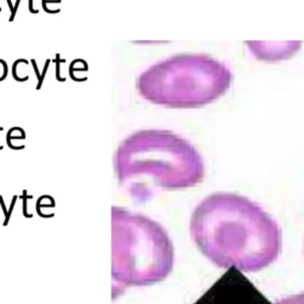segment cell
I'll use <instances>...</instances> for the list:
<instances>
[{
    "label": "cell",
    "instance_id": "1",
    "mask_svg": "<svg viewBox=\"0 0 304 304\" xmlns=\"http://www.w3.org/2000/svg\"><path fill=\"white\" fill-rule=\"evenodd\" d=\"M190 235L214 265L257 272L272 265L282 251V230L256 202L232 192H215L196 206Z\"/></svg>",
    "mask_w": 304,
    "mask_h": 304
},
{
    "label": "cell",
    "instance_id": "2",
    "mask_svg": "<svg viewBox=\"0 0 304 304\" xmlns=\"http://www.w3.org/2000/svg\"><path fill=\"white\" fill-rule=\"evenodd\" d=\"M175 263L169 233L156 220L112 207V282L119 287L150 286L164 281Z\"/></svg>",
    "mask_w": 304,
    "mask_h": 304
},
{
    "label": "cell",
    "instance_id": "3",
    "mask_svg": "<svg viewBox=\"0 0 304 304\" xmlns=\"http://www.w3.org/2000/svg\"><path fill=\"white\" fill-rule=\"evenodd\" d=\"M116 172L120 183L133 177L151 176L159 188L181 190L203 181L205 164L199 151L178 135L140 133L119 149Z\"/></svg>",
    "mask_w": 304,
    "mask_h": 304
},
{
    "label": "cell",
    "instance_id": "4",
    "mask_svg": "<svg viewBox=\"0 0 304 304\" xmlns=\"http://www.w3.org/2000/svg\"><path fill=\"white\" fill-rule=\"evenodd\" d=\"M302 43L301 42H248L247 45L257 58L263 61H282L295 55Z\"/></svg>",
    "mask_w": 304,
    "mask_h": 304
},
{
    "label": "cell",
    "instance_id": "5",
    "mask_svg": "<svg viewBox=\"0 0 304 304\" xmlns=\"http://www.w3.org/2000/svg\"><path fill=\"white\" fill-rule=\"evenodd\" d=\"M276 304H304V292H302V294L289 296V297L283 298V300L279 301V302Z\"/></svg>",
    "mask_w": 304,
    "mask_h": 304
}]
</instances>
